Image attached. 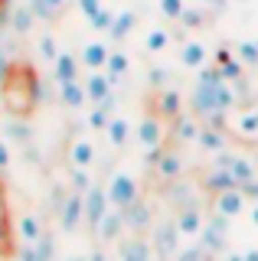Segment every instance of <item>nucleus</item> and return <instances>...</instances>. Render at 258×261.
<instances>
[{
	"instance_id": "nucleus-1",
	"label": "nucleus",
	"mask_w": 258,
	"mask_h": 261,
	"mask_svg": "<svg viewBox=\"0 0 258 261\" xmlns=\"http://www.w3.org/2000/svg\"><path fill=\"white\" fill-rule=\"evenodd\" d=\"M13 255H17V222H13L7 186H4V179H0V258L7 261Z\"/></svg>"
}]
</instances>
